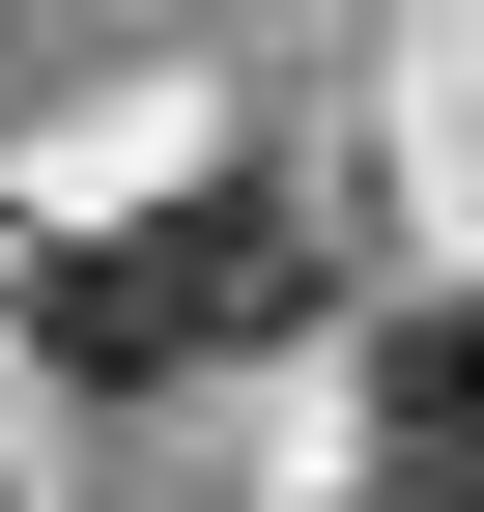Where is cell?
<instances>
[{"label": "cell", "mask_w": 484, "mask_h": 512, "mask_svg": "<svg viewBox=\"0 0 484 512\" xmlns=\"http://www.w3.org/2000/svg\"><path fill=\"white\" fill-rule=\"evenodd\" d=\"M285 285H314L285 200H171V228H114V256H57V370H200L228 313H285Z\"/></svg>", "instance_id": "1"}, {"label": "cell", "mask_w": 484, "mask_h": 512, "mask_svg": "<svg viewBox=\"0 0 484 512\" xmlns=\"http://www.w3.org/2000/svg\"><path fill=\"white\" fill-rule=\"evenodd\" d=\"M371 484H484V313H399L371 342Z\"/></svg>", "instance_id": "2"}]
</instances>
